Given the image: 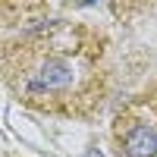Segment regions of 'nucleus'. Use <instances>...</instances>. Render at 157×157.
Instances as JSON below:
<instances>
[{
	"instance_id": "nucleus-1",
	"label": "nucleus",
	"mask_w": 157,
	"mask_h": 157,
	"mask_svg": "<svg viewBox=\"0 0 157 157\" xmlns=\"http://www.w3.org/2000/svg\"><path fill=\"white\" fill-rule=\"evenodd\" d=\"M107 35L88 22L50 19L25 29L3 47V82L38 113L88 120L110 88Z\"/></svg>"
},
{
	"instance_id": "nucleus-2",
	"label": "nucleus",
	"mask_w": 157,
	"mask_h": 157,
	"mask_svg": "<svg viewBox=\"0 0 157 157\" xmlns=\"http://www.w3.org/2000/svg\"><path fill=\"white\" fill-rule=\"evenodd\" d=\"M113 157H157V88L129 98L110 123Z\"/></svg>"
}]
</instances>
